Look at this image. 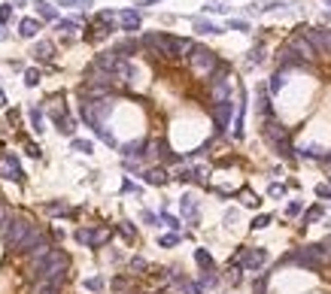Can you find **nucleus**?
<instances>
[{"mask_svg":"<svg viewBox=\"0 0 331 294\" xmlns=\"http://www.w3.org/2000/svg\"><path fill=\"white\" fill-rule=\"evenodd\" d=\"M265 140L270 143V149L277 152V155H283V158H292V136H289V128L286 125H280V122H267L265 125Z\"/></svg>","mask_w":331,"mask_h":294,"instance_id":"f257e3e1","label":"nucleus"},{"mask_svg":"<svg viewBox=\"0 0 331 294\" xmlns=\"http://www.w3.org/2000/svg\"><path fill=\"white\" fill-rule=\"evenodd\" d=\"M286 264H298V267H307V270H322L325 267V258H322V246L319 243H310V246H304L298 252H289Z\"/></svg>","mask_w":331,"mask_h":294,"instance_id":"f03ea898","label":"nucleus"},{"mask_svg":"<svg viewBox=\"0 0 331 294\" xmlns=\"http://www.w3.org/2000/svg\"><path fill=\"white\" fill-rule=\"evenodd\" d=\"M192 64H195V70H198L200 76H210L216 67H219V58H216V52H210V49H195L192 55Z\"/></svg>","mask_w":331,"mask_h":294,"instance_id":"7ed1b4c3","label":"nucleus"},{"mask_svg":"<svg viewBox=\"0 0 331 294\" xmlns=\"http://www.w3.org/2000/svg\"><path fill=\"white\" fill-rule=\"evenodd\" d=\"M237 258H240V264H243L249 273H259V270L265 267V261H267V252L265 249H243Z\"/></svg>","mask_w":331,"mask_h":294,"instance_id":"20e7f679","label":"nucleus"},{"mask_svg":"<svg viewBox=\"0 0 331 294\" xmlns=\"http://www.w3.org/2000/svg\"><path fill=\"white\" fill-rule=\"evenodd\" d=\"M286 46H289V49H292V52L298 55L301 61H313V58H316V49L310 46V40H307L304 33H295V36H292V40H289Z\"/></svg>","mask_w":331,"mask_h":294,"instance_id":"39448f33","label":"nucleus"},{"mask_svg":"<svg viewBox=\"0 0 331 294\" xmlns=\"http://www.w3.org/2000/svg\"><path fill=\"white\" fill-rule=\"evenodd\" d=\"M231 112H234V103H231V100H219V103H216V109H213V119H216V128H219V131H225V128H228V122H231Z\"/></svg>","mask_w":331,"mask_h":294,"instance_id":"423d86ee","label":"nucleus"},{"mask_svg":"<svg viewBox=\"0 0 331 294\" xmlns=\"http://www.w3.org/2000/svg\"><path fill=\"white\" fill-rule=\"evenodd\" d=\"M307 40H310L313 49H322V52H328L331 49V31L328 28H313V31L307 33Z\"/></svg>","mask_w":331,"mask_h":294,"instance_id":"0eeeda50","label":"nucleus"},{"mask_svg":"<svg viewBox=\"0 0 331 294\" xmlns=\"http://www.w3.org/2000/svg\"><path fill=\"white\" fill-rule=\"evenodd\" d=\"M119 22H122V31H140V12L137 9H125V12H119Z\"/></svg>","mask_w":331,"mask_h":294,"instance_id":"6e6552de","label":"nucleus"},{"mask_svg":"<svg viewBox=\"0 0 331 294\" xmlns=\"http://www.w3.org/2000/svg\"><path fill=\"white\" fill-rule=\"evenodd\" d=\"M31 55L36 58V61H52V55H55V46L43 40V43H36V46H33V52H31Z\"/></svg>","mask_w":331,"mask_h":294,"instance_id":"1a4fd4ad","label":"nucleus"},{"mask_svg":"<svg viewBox=\"0 0 331 294\" xmlns=\"http://www.w3.org/2000/svg\"><path fill=\"white\" fill-rule=\"evenodd\" d=\"M36 31H40V22H36V18H22V22H19V33H22L25 40L36 36Z\"/></svg>","mask_w":331,"mask_h":294,"instance_id":"9d476101","label":"nucleus"},{"mask_svg":"<svg viewBox=\"0 0 331 294\" xmlns=\"http://www.w3.org/2000/svg\"><path fill=\"white\" fill-rule=\"evenodd\" d=\"M33 6H36V12H40V18H46V22H55V18H58V9H55L52 3H46V0H36Z\"/></svg>","mask_w":331,"mask_h":294,"instance_id":"9b49d317","label":"nucleus"},{"mask_svg":"<svg viewBox=\"0 0 331 294\" xmlns=\"http://www.w3.org/2000/svg\"><path fill=\"white\" fill-rule=\"evenodd\" d=\"M286 79H289V73H286V70H277V73L270 76V94H280V91L286 88Z\"/></svg>","mask_w":331,"mask_h":294,"instance_id":"f8f14e48","label":"nucleus"},{"mask_svg":"<svg viewBox=\"0 0 331 294\" xmlns=\"http://www.w3.org/2000/svg\"><path fill=\"white\" fill-rule=\"evenodd\" d=\"M195 31H200V33H222V28H219V25H213V22L195 18Z\"/></svg>","mask_w":331,"mask_h":294,"instance_id":"ddd939ff","label":"nucleus"},{"mask_svg":"<svg viewBox=\"0 0 331 294\" xmlns=\"http://www.w3.org/2000/svg\"><path fill=\"white\" fill-rule=\"evenodd\" d=\"M301 158H307V161H313V158H319L322 161V149L319 146H304V149H298Z\"/></svg>","mask_w":331,"mask_h":294,"instance_id":"4468645a","label":"nucleus"},{"mask_svg":"<svg viewBox=\"0 0 331 294\" xmlns=\"http://www.w3.org/2000/svg\"><path fill=\"white\" fill-rule=\"evenodd\" d=\"M322 212H325L322 206H313V209H307V212H304V228H307V225H313L316 219H322Z\"/></svg>","mask_w":331,"mask_h":294,"instance_id":"2eb2a0df","label":"nucleus"},{"mask_svg":"<svg viewBox=\"0 0 331 294\" xmlns=\"http://www.w3.org/2000/svg\"><path fill=\"white\" fill-rule=\"evenodd\" d=\"M195 261H198L204 270H213V258H210V255H207L204 249H198V252H195Z\"/></svg>","mask_w":331,"mask_h":294,"instance_id":"dca6fc26","label":"nucleus"},{"mask_svg":"<svg viewBox=\"0 0 331 294\" xmlns=\"http://www.w3.org/2000/svg\"><path fill=\"white\" fill-rule=\"evenodd\" d=\"M95 0H58V6H76V9H88Z\"/></svg>","mask_w":331,"mask_h":294,"instance_id":"f3484780","label":"nucleus"},{"mask_svg":"<svg viewBox=\"0 0 331 294\" xmlns=\"http://www.w3.org/2000/svg\"><path fill=\"white\" fill-rule=\"evenodd\" d=\"M164 179H167V176L161 173V170H149V173H146V182H152V185H161Z\"/></svg>","mask_w":331,"mask_h":294,"instance_id":"a211bd4d","label":"nucleus"},{"mask_svg":"<svg viewBox=\"0 0 331 294\" xmlns=\"http://www.w3.org/2000/svg\"><path fill=\"white\" fill-rule=\"evenodd\" d=\"M36 294H58V285L55 282H40L36 285Z\"/></svg>","mask_w":331,"mask_h":294,"instance_id":"6ab92c4d","label":"nucleus"},{"mask_svg":"<svg viewBox=\"0 0 331 294\" xmlns=\"http://www.w3.org/2000/svg\"><path fill=\"white\" fill-rule=\"evenodd\" d=\"M262 61H265V55H262V49L255 46V49L249 52V58H246V64H262Z\"/></svg>","mask_w":331,"mask_h":294,"instance_id":"aec40b11","label":"nucleus"},{"mask_svg":"<svg viewBox=\"0 0 331 294\" xmlns=\"http://www.w3.org/2000/svg\"><path fill=\"white\" fill-rule=\"evenodd\" d=\"M301 209H304V206H301V200H292V203L286 206V215H289V219H295V215H298Z\"/></svg>","mask_w":331,"mask_h":294,"instance_id":"412c9836","label":"nucleus"},{"mask_svg":"<svg viewBox=\"0 0 331 294\" xmlns=\"http://www.w3.org/2000/svg\"><path fill=\"white\" fill-rule=\"evenodd\" d=\"M73 149H76V152H85V155H88V152H91V143H88V140H73Z\"/></svg>","mask_w":331,"mask_h":294,"instance_id":"4be33fe9","label":"nucleus"},{"mask_svg":"<svg viewBox=\"0 0 331 294\" xmlns=\"http://www.w3.org/2000/svg\"><path fill=\"white\" fill-rule=\"evenodd\" d=\"M316 197H322V200H331V185H316Z\"/></svg>","mask_w":331,"mask_h":294,"instance_id":"5701e85b","label":"nucleus"},{"mask_svg":"<svg viewBox=\"0 0 331 294\" xmlns=\"http://www.w3.org/2000/svg\"><path fill=\"white\" fill-rule=\"evenodd\" d=\"M140 149H143V143H128V146H125L122 152H125V155L131 158V155H140Z\"/></svg>","mask_w":331,"mask_h":294,"instance_id":"b1692460","label":"nucleus"},{"mask_svg":"<svg viewBox=\"0 0 331 294\" xmlns=\"http://www.w3.org/2000/svg\"><path fill=\"white\" fill-rule=\"evenodd\" d=\"M267 194H270V197H283V194H286V185H283V182H280V185L273 182V185L267 188Z\"/></svg>","mask_w":331,"mask_h":294,"instance_id":"393cba45","label":"nucleus"},{"mask_svg":"<svg viewBox=\"0 0 331 294\" xmlns=\"http://www.w3.org/2000/svg\"><path fill=\"white\" fill-rule=\"evenodd\" d=\"M322 246V258H325V264H331V237H325V243H319Z\"/></svg>","mask_w":331,"mask_h":294,"instance_id":"a878e982","label":"nucleus"},{"mask_svg":"<svg viewBox=\"0 0 331 294\" xmlns=\"http://www.w3.org/2000/svg\"><path fill=\"white\" fill-rule=\"evenodd\" d=\"M58 31H64V33L76 31V22H73V18H64V22H58Z\"/></svg>","mask_w":331,"mask_h":294,"instance_id":"bb28decb","label":"nucleus"},{"mask_svg":"<svg viewBox=\"0 0 331 294\" xmlns=\"http://www.w3.org/2000/svg\"><path fill=\"white\" fill-rule=\"evenodd\" d=\"M25 82H28V85H36V82H40V70H28V73H25Z\"/></svg>","mask_w":331,"mask_h":294,"instance_id":"cd10ccee","label":"nucleus"},{"mask_svg":"<svg viewBox=\"0 0 331 294\" xmlns=\"http://www.w3.org/2000/svg\"><path fill=\"white\" fill-rule=\"evenodd\" d=\"M270 225V215H259L255 222H252V230H259V228H267Z\"/></svg>","mask_w":331,"mask_h":294,"instance_id":"c85d7f7f","label":"nucleus"},{"mask_svg":"<svg viewBox=\"0 0 331 294\" xmlns=\"http://www.w3.org/2000/svg\"><path fill=\"white\" fill-rule=\"evenodd\" d=\"M12 18V6H0V25H6Z\"/></svg>","mask_w":331,"mask_h":294,"instance_id":"c756f323","label":"nucleus"},{"mask_svg":"<svg viewBox=\"0 0 331 294\" xmlns=\"http://www.w3.org/2000/svg\"><path fill=\"white\" fill-rule=\"evenodd\" d=\"M100 285H103V279H100V276H95V279H88V282H85V288H91V291H98Z\"/></svg>","mask_w":331,"mask_h":294,"instance_id":"7c9ffc66","label":"nucleus"},{"mask_svg":"<svg viewBox=\"0 0 331 294\" xmlns=\"http://www.w3.org/2000/svg\"><path fill=\"white\" fill-rule=\"evenodd\" d=\"M207 12H228V6H222V3H210V6H204Z\"/></svg>","mask_w":331,"mask_h":294,"instance_id":"2f4dec72","label":"nucleus"},{"mask_svg":"<svg viewBox=\"0 0 331 294\" xmlns=\"http://www.w3.org/2000/svg\"><path fill=\"white\" fill-rule=\"evenodd\" d=\"M231 28H234V31H243V33L249 31V25H246V22H231Z\"/></svg>","mask_w":331,"mask_h":294,"instance_id":"473e14b6","label":"nucleus"},{"mask_svg":"<svg viewBox=\"0 0 331 294\" xmlns=\"http://www.w3.org/2000/svg\"><path fill=\"white\" fill-rule=\"evenodd\" d=\"M176 240H179V237H161V246H173Z\"/></svg>","mask_w":331,"mask_h":294,"instance_id":"72a5a7b5","label":"nucleus"},{"mask_svg":"<svg viewBox=\"0 0 331 294\" xmlns=\"http://www.w3.org/2000/svg\"><path fill=\"white\" fill-rule=\"evenodd\" d=\"M131 267H134V270H146V261H140V258H137V261H131Z\"/></svg>","mask_w":331,"mask_h":294,"instance_id":"f704fd0d","label":"nucleus"},{"mask_svg":"<svg viewBox=\"0 0 331 294\" xmlns=\"http://www.w3.org/2000/svg\"><path fill=\"white\" fill-rule=\"evenodd\" d=\"M322 161H325V164H331V152H328V155H322Z\"/></svg>","mask_w":331,"mask_h":294,"instance_id":"c9c22d12","label":"nucleus"},{"mask_svg":"<svg viewBox=\"0 0 331 294\" xmlns=\"http://www.w3.org/2000/svg\"><path fill=\"white\" fill-rule=\"evenodd\" d=\"M3 103H6V97H3V91H0V106H3Z\"/></svg>","mask_w":331,"mask_h":294,"instance_id":"e433bc0d","label":"nucleus"},{"mask_svg":"<svg viewBox=\"0 0 331 294\" xmlns=\"http://www.w3.org/2000/svg\"><path fill=\"white\" fill-rule=\"evenodd\" d=\"M328 3H331V0H328Z\"/></svg>","mask_w":331,"mask_h":294,"instance_id":"4c0bfd02","label":"nucleus"}]
</instances>
